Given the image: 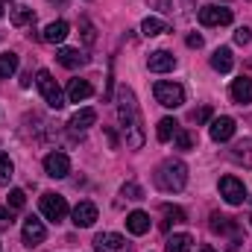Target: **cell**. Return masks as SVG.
I'll list each match as a JSON object with an SVG mask.
<instances>
[{"instance_id": "obj_17", "label": "cell", "mask_w": 252, "mask_h": 252, "mask_svg": "<svg viewBox=\"0 0 252 252\" xmlns=\"http://www.w3.org/2000/svg\"><path fill=\"white\" fill-rule=\"evenodd\" d=\"M94 124H97V112H94V109H79V112L70 118L67 126H70L73 132H85L88 126H94Z\"/></svg>"}, {"instance_id": "obj_3", "label": "cell", "mask_w": 252, "mask_h": 252, "mask_svg": "<svg viewBox=\"0 0 252 252\" xmlns=\"http://www.w3.org/2000/svg\"><path fill=\"white\" fill-rule=\"evenodd\" d=\"M153 94H156V103H161L164 109H179V106L185 103V88H182L179 82L161 79V82H156Z\"/></svg>"}, {"instance_id": "obj_21", "label": "cell", "mask_w": 252, "mask_h": 252, "mask_svg": "<svg viewBox=\"0 0 252 252\" xmlns=\"http://www.w3.org/2000/svg\"><path fill=\"white\" fill-rule=\"evenodd\" d=\"M141 32L147 35V38H153V35H161V32H170V27H167V21H161V18H144L141 21Z\"/></svg>"}, {"instance_id": "obj_14", "label": "cell", "mask_w": 252, "mask_h": 252, "mask_svg": "<svg viewBox=\"0 0 252 252\" xmlns=\"http://www.w3.org/2000/svg\"><path fill=\"white\" fill-rule=\"evenodd\" d=\"M67 32H70V27H67V21H53V24H47L44 27V41L47 44H62L64 38H67Z\"/></svg>"}, {"instance_id": "obj_26", "label": "cell", "mask_w": 252, "mask_h": 252, "mask_svg": "<svg viewBox=\"0 0 252 252\" xmlns=\"http://www.w3.org/2000/svg\"><path fill=\"white\" fill-rule=\"evenodd\" d=\"M161 211H164V223H161V229H170V223H185V211H182L179 205H164Z\"/></svg>"}, {"instance_id": "obj_18", "label": "cell", "mask_w": 252, "mask_h": 252, "mask_svg": "<svg viewBox=\"0 0 252 252\" xmlns=\"http://www.w3.org/2000/svg\"><path fill=\"white\" fill-rule=\"evenodd\" d=\"M126 229H129L132 235H147V232H150V214L132 211V214L126 217Z\"/></svg>"}, {"instance_id": "obj_24", "label": "cell", "mask_w": 252, "mask_h": 252, "mask_svg": "<svg viewBox=\"0 0 252 252\" xmlns=\"http://www.w3.org/2000/svg\"><path fill=\"white\" fill-rule=\"evenodd\" d=\"M176 129H179V124H176L173 118H161V121H158V129H156V135H158V141L167 144V141L176 135Z\"/></svg>"}, {"instance_id": "obj_31", "label": "cell", "mask_w": 252, "mask_h": 252, "mask_svg": "<svg viewBox=\"0 0 252 252\" xmlns=\"http://www.w3.org/2000/svg\"><path fill=\"white\" fill-rule=\"evenodd\" d=\"M121 193H124L126 199H144V188L138 182H126L124 188H121Z\"/></svg>"}, {"instance_id": "obj_33", "label": "cell", "mask_w": 252, "mask_h": 252, "mask_svg": "<svg viewBox=\"0 0 252 252\" xmlns=\"http://www.w3.org/2000/svg\"><path fill=\"white\" fill-rule=\"evenodd\" d=\"M235 41H238V44H250L252 41V30L250 27H238V30H235Z\"/></svg>"}, {"instance_id": "obj_9", "label": "cell", "mask_w": 252, "mask_h": 252, "mask_svg": "<svg viewBox=\"0 0 252 252\" xmlns=\"http://www.w3.org/2000/svg\"><path fill=\"white\" fill-rule=\"evenodd\" d=\"M21 235H24V247H30V250H32V247H38V244L47 238V229H44V223H41L38 217H27V220H24V232H21Z\"/></svg>"}, {"instance_id": "obj_6", "label": "cell", "mask_w": 252, "mask_h": 252, "mask_svg": "<svg viewBox=\"0 0 252 252\" xmlns=\"http://www.w3.org/2000/svg\"><path fill=\"white\" fill-rule=\"evenodd\" d=\"M41 214H44L50 223H62L64 217H67V202H64V196H59V193H44V196H41Z\"/></svg>"}, {"instance_id": "obj_16", "label": "cell", "mask_w": 252, "mask_h": 252, "mask_svg": "<svg viewBox=\"0 0 252 252\" xmlns=\"http://www.w3.org/2000/svg\"><path fill=\"white\" fill-rule=\"evenodd\" d=\"M91 94H94V88H91L88 79H70V85H67V100H70V103L88 100Z\"/></svg>"}, {"instance_id": "obj_27", "label": "cell", "mask_w": 252, "mask_h": 252, "mask_svg": "<svg viewBox=\"0 0 252 252\" xmlns=\"http://www.w3.org/2000/svg\"><path fill=\"white\" fill-rule=\"evenodd\" d=\"M18 70V56L15 53H3L0 56V79H9Z\"/></svg>"}, {"instance_id": "obj_34", "label": "cell", "mask_w": 252, "mask_h": 252, "mask_svg": "<svg viewBox=\"0 0 252 252\" xmlns=\"http://www.w3.org/2000/svg\"><path fill=\"white\" fill-rule=\"evenodd\" d=\"M15 220H12V208H3L0 205V229H9Z\"/></svg>"}, {"instance_id": "obj_8", "label": "cell", "mask_w": 252, "mask_h": 252, "mask_svg": "<svg viewBox=\"0 0 252 252\" xmlns=\"http://www.w3.org/2000/svg\"><path fill=\"white\" fill-rule=\"evenodd\" d=\"M94 250L97 252H132V247L126 244L124 235H118V232H103V235L94 238Z\"/></svg>"}, {"instance_id": "obj_13", "label": "cell", "mask_w": 252, "mask_h": 252, "mask_svg": "<svg viewBox=\"0 0 252 252\" xmlns=\"http://www.w3.org/2000/svg\"><path fill=\"white\" fill-rule=\"evenodd\" d=\"M208 135H211L217 144L229 141V138L235 135V121H232V118H226V115H223V118H214V121H211V129H208Z\"/></svg>"}, {"instance_id": "obj_20", "label": "cell", "mask_w": 252, "mask_h": 252, "mask_svg": "<svg viewBox=\"0 0 252 252\" xmlns=\"http://www.w3.org/2000/svg\"><path fill=\"white\" fill-rule=\"evenodd\" d=\"M56 59H59L62 67H70V70H73V67H82V64L88 62V59H85L79 50H73V47H62V50L56 53Z\"/></svg>"}, {"instance_id": "obj_5", "label": "cell", "mask_w": 252, "mask_h": 252, "mask_svg": "<svg viewBox=\"0 0 252 252\" xmlns=\"http://www.w3.org/2000/svg\"><path fill=\"white\" fill-rule=\"evenodd\" d=\"M232 9H226V6H214V3H208V6H202L199 9V24L202 27H226V24H232Z\"/></svg>"}, {"instance_id": "obj_22", "label": "cell", "mask_w": 252, "mask_h": 252, "mask_svg": "<svg viewBox=\"0 0 252 252\" xmlns=\"http://www.w3.org/2000/svg\"><path fill=\"white\" fill-rule=\"evenodd\" d=\"M211 232H217V235H226V232H238V223L232 220V217H226V214H211Z\"/></svg>"}, {"instance_id": "obj_2", "label": "cell", "mask_w": 252, "mask_h": 252, "mask_svg": "<svg viewBox=\"0 0 252 252\" xmlns=\"http://www.w3.org/2000/svg\"><path fill=\"white\" fill-rule=\"evenodd\" d=\"M156 185H158L161 190L179 193V190L188 185V167H185L179 158H167V161L156 170Z\"/></svg>"}, {"instance_id": "obj_25", "label": "cell", "mask_w": 252, "mask_h": 252, "mask_svg": "<svg viewBox=\"0 0 252 252\" xmlns=\"http://www.w3.org/2000/svg\"><path fill=\"white\" fill-rule=\"evenodd\" d=\"M32 21H35V15H32L30 6H15V9H12V24H15V27H27V24H32Z\"/></svg>"}, {"instance_id": "obj_35", "label": "cell", "mask_w": 252, "mask_h": 252, "mask_svg": "<svg viewBox=\"0 0 252 252\" xmlns=\"http://www.w3.org/2000/svg\"><path fill=\"white\" fill-rule=\"evenodd\" d=\"M208 118H211V109H208V106H202L199 112H193V121H196V124H205Z\"/></svg>"}, {"instance_id": "obj_19", "label": "cell", "mask_w": 252, "mask_h": 252, "mask_svg": "<svg viewBox=\"0 0 252 252\" xmlns=\"http://www.w3.org/2000/svg\"><path fill=\"white\" fill-rule=\"evenodd\" d=\"M232 64H235V59H232V50H229V47H217V50H214V56H211V67H214L217 73H229Z\"/></svg>"}, {"instance_id": "obj_30", "label": "cell", "mask_w": 252, "mask_h": 252, "mask_svg": "<svg viewBox=\"0 0 252 252\" xmlns=\"http://www.w3.org/2000/svg\"><path fill=\"white\" fill-rule=\"evenodd\" d=\"M79 30H82V41H85V44H94V41H97V30H94V24H91L88 18L79 21Z\"/></svg>"}, {"instance_id": "obj_37", "label": "cell", "mask_w": 252, "mask_h": 252, "mask_svg": "<svg viewBox=\"0 0 252 252\" xmlns=\"http://www.w3.org/2000/svg\"><path fill=\"white\" fill-rule=\"evenodd\" d=\"M199 252H217V250H211V247H202V250H199Z\"/></svg>"}, {"instance_id": "obj_32", "label": "cell", "mask_w": 252, "mask_h": 252, "mask_svg": "<svg viewBox=\"0 0 252 252\" xmlns=\"http://www.w3.org/2000/svg\"><path fill=\"white\" fill-rule=\"evenodd\" d=\"M173 141H176L179 150H190V147H193V138H190V132H185V129H176Z\"/></svg>"}, {"instance_id": "obj_10", "label": "cell", "mask_w": 252, "mask_h": 252, "mask_svg": "<svg viewBox=\"0 0 252 252\" xmlns=\"http://www.w3.org/2000/svg\"><path fill=\"white\" fill-rule=\"evenodd\" d=\"M44 173H47L50 179H64V176L70 173V158H67L64 153H50V156L44 158Z\"/></svg>"}, {"instance_id": "obj_12", "label": "cell", "mask_w": 252, "mask_h": 252, "mask_svg": "<svg viewBox=\"0 0 252 252\" xmlns=\"http://www.w3.org/2000/svg\"><path fill=\"white\" fill-rule=\"evenodd\" d=\"M147 67H150L153 73H167V70H173V67H176V56H173V53H167V50H156V53H150Z\"/></svg>"}, {"instance_id": "obj_15", "label": "cell", "mask_w": 252, "mask_h": 252, "mask_svg": "<svg viewBox=\"0 0 252 252\" xmlns=\"http://www.w3.org/2000/svg\"><path fill=\"white\" fill-rule=\"evenodd\" d=\"M232 100L241 103V106L252 103V79L250 76H241V79L232 82Z\"/></svg>"}, {"instance_id": "obj_11", "label": "cell", "mask_w": 252, "mask_h": 252, "mask_svg": "<svg viewBox=\"0 0 252 252\" xmlns=\"http://www.w3.org/2000/svg\"><path fill=\"white\" fill-rule=\"evenodd\" d=\"M73 223H76L79 229L94 226V223H97V205H94V202H88V199H82V202L73 208Z\"/></svg>"}, {"instance_id": "obj_7", "label": "cell", "mask_w": 252, "mask_h": 252, "mask_svg": "<svg viewBox=\"0 0 252 252\" xmlns=\"http://www.w3.org/2000/svg\"><path fill=\"white\" fill-rule=\"evenodd\" d=\"M220 196L229 202V205H241L247 199V188L238 176H223L220 179Z\"/></svg>"}, {"instance_id": "obj_29", "label": "cell", "mask_w": 252, "mask_h": 252, "mask_svg": "<svg viewBox=\"0 0 252 252\" xmlns=\"http://www.w3.org/2000/svg\"><path fill=\"white\" fill-rule=\"evenodd\" d=\"M24 205H27V193L21 188H12L9 190V208H12V211H21Z\"/></svg>"}, {"instance_id": "obj_28", "label": "cell", "mask_w": 252, "mask_h": 252, "mask_svg": "<svg viewBox=\"0 0 252 252\" xmlns=\"http://www.w3.org/2000/svg\"><path fill=\"white\" fill-rule=\"evenodd\" d=\"M12 176H15V164L6 153H0V185H9Z\"/></svg>"}, {"instance_id": "obj_4", "label": "cell", "mask_w": 252, "mask_h": 252, "mask_svg": "<svg viewBox=\"0 0 252 252\" xmlns=\"http://www.w3.org/2000/svg\"><path fill=\"white\" fill-rule=\"evenodd\" d=\"M35 82H38V91H41L44 103H47L50 109H62L64 106V94H62V88L56 85L53 73H50V70H38V73H35Z\"/></svg>"}, {"instance_id": "obj_36", "label": "cell", "mask_w": 252, "mask_h": 252, "mask_svg": "<svg viewBox=\"0 0 252 252\" xmlns=\"http://www.w3.org/2000/svg\"><path fill=\"white\" fill-rule=\"evenodd\" d=\"M185 41H188V47H196V50L202 47V35H196V32H190V35L185 38Z\"/></svg>"}, {"instance_id": "obj_23", "label": "cell", "mask_w": 252, "mask_h": 252, "mask_svg": "<svg viewBox=\"0 0 252 252\" xmlns=\"http://www.w3.org/2000/svg\"><path fill=\"white\" fill-rule=\"evenodd\" d=\"M190 247H193V238L190 235H170L167 244H164L167 252H190Z\"/></svg>"}, {"instance_id": "obj_1", "label": "cell", "mask_w": 252, "mask_h": 252, "mask_svg": "<svg viewBox=\"0 0 252 252\" xmlns=\"http://www.w3.org/2000/svg\"><path fill=\"white\" fill-rule=\"evenodd\" d=\"M118 121H121V129H124V135H126V147L129 150H141L144 147L141 112H138L132 88H126V85H121V91H118Z\"/></svg>"}, {"instance_id": "obj_38", "label": "cell", "mask_w": 252, "mask_h": 252, "mask_svg": "<svg viewBox=\"0 0 252 252\" xmlns=\"http://www.w3.org/2000/svg\"><path fill=\"white\" fill-rule=\"evenodd\" d=\"M0 18H3V3H0Z\"/></svg>"}, {"instance_id": "obj_39", "label": "cell", "mask_w": 252, "mask_h": 252, "mask_svg": "<svg viewBox=\"0 0 252 252\" xmlns=\"http://www.w3.org/2000/svg\"><path fill=\"white\" fill-rule=\"evenodd\" d=\"M250 223H252V217H250Z\"/></svg>"}]
</instances>
